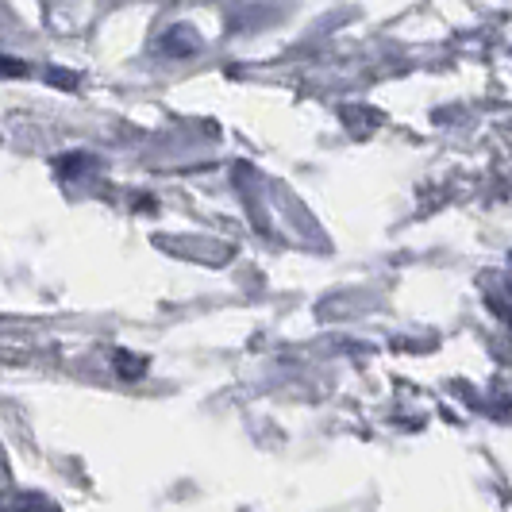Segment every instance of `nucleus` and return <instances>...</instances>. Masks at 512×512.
<instances>
[{"mask_svg":"<svg viewBox=\"0 0 512 512\" xmlns=\"http://www.w3.org/2000/svg\"><path fill=\"white\" fill-rule=\"evenodd\" d=\"M158 47L170 54V58H189V54L201 51V35H197L189 24H178L162 35V43H158Z\"/></svg>","mask_w":512,"mask_h":512,"instance_id":"nucleus-1","label":"nucleus"},{"mask_svg":"<svg viewBox=\"0 0 512 512\" xmlns=\"http://www.w3.org/2000/svg\"><path fill=\"white\" fill-rule=\"evenodd\" d=\"M116 370L124 378H139V374H147V359L143 355H128V351H116Z\"/></svg>","mask_w":512,"mask_h":512,"instance_id":"nucleus-2","label":"nucleus"},{"mask_svg":"<svg viewBox=\"0 0 512 512\" xmlns=\"http://www.w3.org/2000/svg\"><path fill=\"white\" fill-rule=\"evenodd\" d=\"M0 74L24 77V74H27V66H24V62H12V58H4V54H0Z\"/></svg>","mask_w":512,"mask_h":512,"instance_id":"nucleus-3","label":"nucleus"},{"mask_svg":"<svg viewBox=\"0 0 512 512\" xmlns=\"http://www.w3.org/2000/svg\"><path fill=\"white\" fill-rule=\"evenodd\" d=\"M47 77H51L54 85H77V74H74V70H51Z\"/></svg>","mask_w":512,"mask_h":512,"instance_id":"nucleus-4","label":"nucleus"}]
</instances>
